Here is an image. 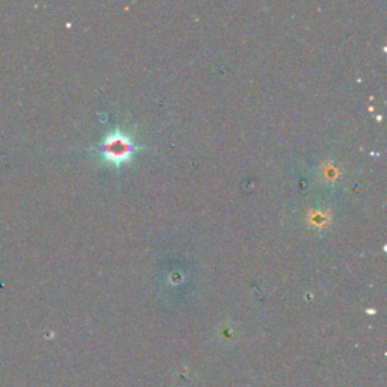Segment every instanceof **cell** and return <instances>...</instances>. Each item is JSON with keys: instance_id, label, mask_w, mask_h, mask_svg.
Wrapping results in <instances>:
<instances>
[{"instance_id": "1", "label": "cell", "mask_w": 387, "mask_h": 387, "mask_svg": "<svg viewBox=\"0 0 387 387\" xmlns=\"http://www.w3.org/2000/svg\"><path fill=\"white\" fill-rule=\"evenodd\" d=\"M136 150L138 147H136L132 136L123 130L109 132L100 144V155H102L103 162L117 168L129 162L136 153Z\"/></svg>"}]
</instances>
